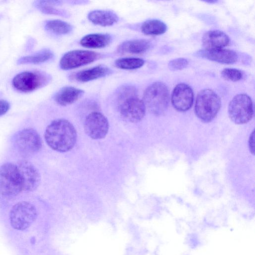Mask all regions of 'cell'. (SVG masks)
<instances>
[{
	"mask_svg": "<svg viewBox=\"0 0 255 255\" xmlns=\"http://www.w3.org/2000/svg\"><path fill=\"white\" fill-rule=\"evenodd\" d=\"M77 132L74 126L68 120L57 119L46 128L44 138L47 145L60 152L71 150L77 140Z\"/></svg>",
	"mask_w": 255,
	"mask_h": 255,
	"instance_id": "1",
	"label": "cell"
},
{
	"mask_svg": "<svg viewBox=\"0 0 255 255\" xmlns=\"http://www.w3.org/2000/svg\"><path fill=\"white\" fill-rule=\"evenodd\" d=\"M116 99L122 117L130 123L140 121L145 114L143 101L137 95L136 88L131 85H124L118 89Z\"/></svg>",
	"mask_w": 255,
	"mask_h": 255,
	"instance_id": "2",
	"label": "cell"
},
{
	"mask_svg": "<svg viewBox=\"0 0 255 255\" xmlns=\"http://www.w3.org/2000/svg\"><path fill=\"white\" fill-rule=\"evenodd\" d=\"M142 101L151 113L156 116L162 115L167 109L169 101L167 87L161 82L152 83L144 91Z\"/></svg>",
	"mask_w": 255,
	"mask_h": 255,
	"instance_id": "3",
	"label": "cell"
},
{
	"mask_svg": "<svg viewBox=\"0 0 255 255\" xmlns=\"http://www.w3.org/2000/svg\"><path fill=\"white\" fill-rule=\"evenodd\" d=\"M221 105V99L214 91L204 89L200 91L197 96L195 112L202 121L209 122L216 117Z\"/></svg>",
	"mask_w": 255,
	"mask_h": 255,
	"instance_id": "4",
	"label": "cell"
},
{
	"mask_svg": "<svg viewBox=\"0 0 255 255\" xmlns=\"http://www.w3.org/2000/svg\"><path fill=\"white\" fill-rule=\"evenodd\" d=\"M22 191V183L16 165L7 162L0 166V194L11 197Z\"/></svg>",
	"mask_w": 255,
	"mask_h": 255,
	"instance_id": "5",
	"label": "cell"
},
{
	"mask_svg": "<svg viewBox=\"0 0 255 255\" xmlns=\"http://www.w3.org/2000/svg\"><path fill=\"white\" fill-rule=\"evenodd\" d=\"M51 80L50 75L44 72L24 71L17 74L12 83L17 90L30 92L46 86Z\"/></svg>",
	"mask_w": 255,
	"mask_h": 255,
	"instance_id": "6",
	"label": "cell"
},
{
	"mask_svg": "<svg viewBox=\"0 0 255 255\" xmlns=\"http://www.w3.org/2000/svg\"><path fill=\"white\" fill-rule=\"evenodd\" d=\"M37 215V210L32 204L27 201H21L15 204L11 208L9 220L14 229L23 230L33 223Z\"/></svg>",
	"mask_w": 255,
	"mask_h": 255,
	"instance_id": "7",
	"label": "cell"
},
{
	"mask_svg": "<svg viewBox=\"0 0 255 255\" xmlns=\"http://www.w3.org/2000/svg\"><path fill=\"white\" fill-rule=\"evenodd\" d=\"M228 113L234 123L237 124L247 123L252 119L254 113L251 98L245 94L236 95L229 103Z\"/></svg>",
	"mask_w": 255,
	"mask_h": 255,
	"instance_id": "8",
	"label": "cell"
},
{
	"mask_svg": "<svg viewBox=\"0 0 255 255\" xmlns=\"http://www.w3.org/2000/svg\"><path fill=\"white\" fill-rule=\"evenodd\" d=\"M17 149L25 155L38 152L42 147V140L37 131L32 128H26L18 131L14 138Z\"/></svg>",
	"mask_w": 255,
	"mask_h": 255,
	"instance_id": "9",
	"label": "cell"
},
{
	"mask_svg": "<svg viewBox=\"0 0 255 255\" xmlns=\"http://www.w3.org/2000/svg\"><path fill=\"white\" fill-rule=\"evenodd\" d=\"M101 56L92 51L72 50L64 54L60 60L59 65L63 70H71L91 63L100 58Z\"/></svg>",
	"mask_w": 255,
	"mask_h": 255,
	"instance_id": "10",
	"label": "cell"
},
{
	"mask_svg": "<svg viewBox=\"0 0 255 255\" xmlns=\"http://www.w3.org/2000/svg\"><path fill=\"white\" fill-rule=\"evenodd\" d=\"M109 127L107 118L103 114L97 112L89 114L84 124L85 133L94 139L104 138L108 132Z\"/></svg>",
	"mask_w": 255,
	"mask_h": 255,
	"instance_id": "11",
	"label": "cell"
},
{
	"mask_svg": "<svg viewBox=\"0 0 255 255\" xmlns=\"http://www.w3.org/2000/svg\"><path fill=\"white\" fill-rule=\"evenodd\" d=\"M16 166L22 183V191L31 192L35 190L41 181L40 173L36 167L26 159L19 160Z\"/></svg>",
	"mask_w": 255,
	"mask_h": 255,
	"instance_id": "12",
	"label": "cell"
},
{
	"mask_svg": "<svg viewBox=\"0 0 255 255\" xmlns=\"http://www.w3.org/2000/svg\"><path fill=\"white\" fill-rule=\"evenodd\" d=\"M194 94L192 88L185 83H179L174 88L171 95V102L177 111L184 112L192 106Z\"/></svg>",
	"mask_w": 255,
	"mask_h": 255,
	"instance_id": "13",
	"label": "cell"
},
{
	"mask_svg": "<svg viewBox=\"0 0 255 255\" xmlns=\"http://www.w3.org/2000/svg\"><path fill=\"white\" fill-rule=\"evenodd\" d=\"M197 56L211 61L224 64H233L238 60V55L233 50L227 49L201 50L196 53Z\"/></svg>",
	"mask_w": 255,
	"mask_h": 255,
	"instance_id": "14",
	"label": "cell"
},
{
	"mask_svg": "<svg viewBox=\"0 0 255 255\" xmlns=\"http://www.w3.org/2000/svg\"><path fill=\"white\" fill-rule=\"evenodd\" d=\"M229 42L228 36L218 30L207 31L203 35L202 39V46L207 50L223 48L227 46Z\"/></svg>",
	"mask_w": 255,
	"mask_h": 255,
	"instance_id": "15",
	"label": "cell"
},
{
	"mask_svg": "<svg viewBox=\"0 0 255 255\" xmlns=\"http://www.w3.org/2000/svg\"><path fill=\"white\" fill-rule=\"evenodd\" d=\"M112 71L104 65H98L75 73L73 79L79 82H87L111 74Z\"/></svg>",
	"mask_w": 255,
	"mask_h": 255,
	"instance_id": "16",
	"label": "cell"
},
{
	"mask_svg": "<svg viewBox=\"0 0 255 255\" xmlns=\"http://www.w3.org/2000/svg\"><path fill=\"white\" fill-rule=\"evenodd\" d=\"M84 93V91L82 89L72 86H66L56 93L54 100L58 104L66 106L77 101Z\"/></svg>",
	"mask_w": 255,
	"mask_h": 255,
	"instance_id": "17",
	"label": "cell"
},
{
	"mask_svg": "<svg viewBox=\"0 0 255 255\" xmlns=\"http://www.w3.org/2000/svg\"><path fill=\"white\" fill-rule=\"evenodd\" d=\"M88 18L93 24L102 26H112L119 20V17L116 13L107 10L91 11L89 13Z\"/></svg>",
	"mask_w": 255,
	"mask_h": 255,
	"instance_id": "18",
	"label": "cell"
},
{
	"mask_svg": "<svg viewBox=\"0 0 255 255\" xmlns=\"http://www.w3.org/2000/svg\"><path fill=\"white\" fill-rule=\"evenodd\" d=\"M111 36L108 33H92L86 35L80 40V44L86 48H102L112 41Z\"/></svg>",
	"mask_w": 255,
	"mask_h": 255,
	"instance_id": "19",
	"label": "cell"
},
{
	"mask_svg": "<svg viewBox=\"0 0 255 255\" xmlns=\"http://www.w3.org/2000/svg\"><path fill=\"white\" fill-rule=\"evenodd\" d=\"M150 46L149 41L146 39L130 40L120 44L117 48V51L122 54H140L146 51Z\"/></svg>",
	"mask_w": 255,
	"mask_h": 255,
	"instance_id": "20",
	"label": "cell"
},
{
	"mask_svg": "<svg viewBox=\"0 0 255 255\" xmlns=\"http://www.w3.org/2000/svg\"><path fill=\"white\" fill-rule=\"evenodd\" d=\"M53 57L54 54L52 51L48 49H44L33 55L20 58L18 59L17 63L38 64L48 61Z\"/></svg>",
	"mask_w": 255,
	"mask_h": 255,
	"instance_id": "21",
	"label": "cell"
},
{
	"mask_svg": "<svg viewBox=\"0 0 255 255\" xmlns=\"http://www.w3.org/2000/svg\"><path fill=\"white\" fill-rule=\"evenodd\" d=\"M141 30L146 35H157L164 33L167 30V25L158 19H149L141 25Z\"/></svg>",
	"mask_w": 255,
	"mask_h": 255,
	"instance_id": "22",
	"label": "cell"
},
{
	"mask_svg": "<svg viewBox=\"0 0 255 255\" xmlns=\"http://www.w3.org/2000/svg\"><path fill=\"white\" fill-rule=\"evenodd\" d=\"M45 27L48 31L57 35L68 34L73 29V26L70 23L59 19L46 21Z\"/></svg>",
	"mask_w": 255,
	"mask_h": 255,
	"instance_id": "23",
	"label": "cell"
},
{
	"mask_svg": "<svg viewBox=\"0 0 255 255\" xmlns=\"http://www.w3.org/2000/svg\"><path fill=\"white\" fill-rule=\"evenodd\" d=\"M61 1L58 0H42L36 2V6L41 12L50 14H54L67 17L68 13L64 10L58 9L53 6L59 5Z\"/></svg>",
	"mask_w": 255,
	"mask_h": 255,
	"instance_id": "24",
	"label": "cell"
},
{
	"mask_svg": "<svg viewBox=\"0 0 255 255\" xmlns=\"http://www.w3.org/2000/svg\"><path fill=\"white\" fill-rule=\"evenodd\" d=\"M117 67L124 70H134L141 67L144 64V61L136 57H124L116 60Z\"/></svg>",
	"mask_w": 255,
	"mask_h": 255,
	"instance_id": "25",
	"label": "cell"
},
{
	"mask_svg": "<svg viewBox=\"0 0 255 255\" xmlns=\"http://www.w3.org/2000/svg\"><path fill=\"white\" fill-rule=\"evenodd\" d=\"M222 77L228 81L236 82L240 80L243 77L241 71L235 68H225L221 72Z\"/></svg>",
	"mask_w": 255,
	"mask_h": 255,
	"instance_id": "26",
	"label": "cell"
},
{
	"mask_svg": "<svg viewBox=\"0 0 255 255\" xmlns=\"http://www.w3.org/2000/svg\"><path fill=\"white\" fill-rule=\"evenodd\" d=\"M188 64L187 59L179 58L171 60L168 64V68L172 71L180 70L185 68Z\"/></svg>",
	"mask_w": 255,
	"mask_h": 255,
	"instance_id": "27",
	"label": "cell"
},
{
	"mask_svg": "<svg viewBox=\"0 0 255 255\" xmlns=\"http://www.w3.org/2000/svg\"><path fill=\"white\" fill-rule=\"evenodd\" d=\"M9 103L5 100H0V116L5 114L9 109Z\"/></svg>",
	"mask_w": 255,
	"mask_h": 255,
	"instance_id": "28",
	"label": "cell"
},
{
	"mask_svg": "<svg viewBox=\"0 0 255 255\" xmlns=\"http://www.w3.org/2000/svg\"><path fill=\"white\" fill-rule=\"evenodd\" d=\"M249 147L251 152L254 154V131L252 132L250 138Z\"/></svg>",
	"mask_w": 255,
	"mask_h": 255,
	"instance_id": "29",
	"label": "cell"
}]
</instances>
